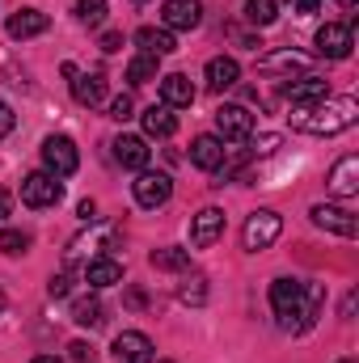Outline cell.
Instances as JSON below:
<instances>
[{
	"mask_svg": "<svg viewBox=\"0 0 359 363\" xmlns=\"http://www.w3.org/2000/svg\"><path fill=\"white\" fill-rule=\"evenodd\" d=\"M270 308L283 321V330H309L321 308V291L304 287L300 279H275L270 283Z\"/></svg>",
	"mask_w": 359,
	"mask_h": 363,
	"instance_id": "1",
	"label": "cell"
},
{
	"mask_svg": "<svg viewBox=\"0 0 359 363\" xmlns=\"http://www.w3.org/2000/svg\"><path fill=\"white\" fill-rule=\"evenodd\" d=\"M359 118V101L355 97H321L313 106H296L292 127L304 135H338L347 127H355Z\"/></svg>",
	"mask_w": 359,
	"mask_h": 363,
	"instance_id": "2",
	"label": "cell"
},
{
	"mask_svg": "<svg viewBox=\"0 0 359 363\" xmlns=\"http://www.w3.org/2000/svg\"><path fill=\"white\" fill-rule=\"evenodd\" d=\"M279 233H283V220H279V211H270V207H263V211H254L250 220H245V228H241V241H245V250H270L275 241H279Z\"/></svg>",
	"mask_w": 359,
	"mask_h": 363,
	"instance_id": "3",
	"label": "cell"
},
{
	"mask_svg": "<svg viewBox=\"0 0 359 363\" xmlns=\"http://www.w3.org/2000/svg\"><path fill=\"white\" fill-rule=\"evenodd\" d=\"M43 165H47L51 178H72L77 165H81V152H77V144L68 135H51L43 144Z\"/></svg>",
	"mask_w": 359,
	"mask_h": 363,
	"instance_id": "4",
	"label": "cell"
},
{
	"mask_svg": "<svg viewBox=\"0 0 359 363\" xmlns=\"http://www.w3.org/2000/svg\"><path fill=\"white\" fill-rule=\"evenodd\" d=\"M60 199H64V182L51 178L47 169L21 178V203H26V207H55Z\"/></svg>",
	"mask_w": 359,
	"mask_h": 363,
	"instance_id": "5",
	"label": "cell"
},
{
	"mask_svg": "<svg viewBox=\"0 0 359 363\" xmlns=\"http://www.w3.org/2000/svg\"><path fill=\"white\" fill-rule=\"evenodd\" d=\"M131 190H136V203L153 211V207H165V203H170V194H174V182H170V174L140 169V178L131 182Z\"/></svg>",
	"mask_w": 359,
	"mask_h": 363,
	"instance_id": "6",
	"label": "cell"
},
{
	"mask_svg": "<svg viewBox=\"0 0 359 363\" xmlns=\"http://www.w3.org/2000/svg\"><path fill=\"white\" fill-rule=\"evenodd\" d=\"M317 55H326V60H347L351 55V47H355V38H351V26H343V21H326L321 30H317Z\"/></svg>",
	"mask_w": 359,
	"mask_h": 363,
	"instance_id": "7",
	"label": "cell"
},
{
	"mask_svg": "<svg viewBox=\"0 0 359 363\" xmlns=\"http://www.w3.org/2000/svg\"><path fill=\"white\" fill-rule=\"evenodd\" d=\"M216 127H220V140L241 144V140L254 135V114H250L245 106H220V110H216Z\"/></svg>",
	"mask_w": 359,
	"mask_h": 363,
	"instance_id": "8",
	"label": "cell"
},
{
	"mask_svg": "<svg viewBox=\"0 0 359 363\" xmlns=\"http://www.w3.org/2000/svg\"><path fill=\"white\" fill-rule=\"evenodd\" d=\"M220 237H224V211H220V207H203V211L190 220V245H194V250H211Z\"/></svg>",
	"mask_w": 359,
	"mask_h": 363,
	"instance_id": "9",
	"label": "cell"
},
{
	"mask_svg": "<svg viewBox=\"0 0 359 363\" xmlns=\"http://www.w3.org/2000/svg\"><path fill=\"white\" fill-rule=\"evenodd\" d=\"M309 216H313V224H317V228H326V233H338V237H355V233H359L355 211H347V207H334V203H317Z\"/></svg>",
	"mask_w": 359,
	"mask_h": 363,
	"instance_id": "10",
	"label": "cell"
},
{
	"mask_svg": "<svg viewBox=\"0 0 359 363\" xmlns=\"http://www.w3.org/2000/svg\"><path fill=\"white\" fill-rule=\"evenodd\" d=\"M64 77L72 81V97L81 106H101L106 101V77L101 72H77V64H64Z\"/></svg>",
	"mask_w": 359,
	"mask_h": 363,
	"instance_id": "11",
	"label": "cell"
},
{
	"mask_svg": "<svg viewBox=\"0 0 359 363\" xmlns=\"http://www.w3.org/2000/svg\"><path fill=\"white\" fill-rule=\"evenodd\" d=\"M224 157H228V148H224L220 135H194V144H190V165L194 169L216 174V169H224Z\"/></svg>",
	"mask_w": 359,
	"mask_h": 363,
	"instance_id": "12",
	"label": "cell"
},
{
	"mask_svg": "<svg viewBox=\"0 0 359 363\" xmlns=\"http://www.w3.org/2000/svg\"><path fill=\"white\" fill-rule=\"evenodd\" d=\"M114 359L118 363H157V355H153V338L140 334V330H123V334L114 338Z\"/></svg>",
	"mask_w": 359,
	"mask_h": 363,
	"instance_id": "13",
	"label": "cell"
},
{
	"mask_svg": "<svg viewBox=\"0 0 359 363\" xmlns=\"http://www.w3.org/2000/svg\"><path fill=\"white\" fill-rule=\"evenodd\" d=\"M326 186H330V194H338V199H351V194H359V157H355V152H347V157L330 169Z\"/></svg>",
	"mask_w": 359,
	"mask_h": 363,
	"instance_id": "14",
	"label": "cell"
},
{
	"mask_svg": "<svg viewBox=\"0 0 359 363\" xmlns=\"http://www.w3.org/2000/svg\"><path fill=\"white\" fill-rule=\"evenodd\" d=\"M283 97H287L292 106H313V101L330 97V85H326L321 77L304 72V77H296V81H287V85H283Z\"/></svg>",
	"mask_w": 359,
	"mask_h": 363,
	"instance_id": "15",
	"label": "cell"
},
{
	"mask_svg": "<svg viewBox=\"0 0 359 363\" xmlns=\"http://www.w3.org/2000/svg\"><path fill=\"white\" fill-rule=\"evenodd\" d=\"M47 26H51V17H47L43 9H17V13L9 17V38L26 43V38H38V34H47Z\"/></svg>",
	"mask_w": 359,
	"mask_h": 363,
	"instance_id": "16",
	"label": "cell"
},
{
	"mask_svg": "<svg viewBox=\"0 0 359 363\" xmlns=\"http://www.w3.org/2000/svg\"><path fill=\"white\" fill-rule=\"evenodd\" d=\"M110 148H114V161H118L123 169H136V174L148 169V140H144V135H118Z\"/></svg>",
	"mask_w": 359,
	"mask_h": 363,
	"instance_id": "17",
	"label": "cell"
},
{
	"mask_svg": "<svg viewBox=\"0 0 359 363\" xmlns=\"http://www.w3.org/2000/svg\"><path fill=\"white\" fill-rule=\"evenodd\" d=\"M161 21H165V30H194L203 21V4L199 0H165Z\"/></svg>",
	"mask_w": 359,
	"mask_h": 363,
	"instance_id": "18",
	"label": "cell"
},
{
	"mask_svg": "<svg viewBox=\"0 0 359 363\" xmlns=\"http://www.w3.org/2000/svg\"><path fill=\"white\" fill-rule=\"evenodd\" d=\"M136 43L144 47V55H170V51H178V38H174V30H157V26H144V30H136Z\"/></svg>",
	"mask_w": 359,
	"mask_h": 363,
	"instance_id": "19",
	"label": "cell"
},
{
	"mask_svg": "<svg viewBox=\"0 0 359 363\" xmlns=\"http://www.w3.org/2000/svg\"><path fill=\"white\" fill-rule=\"evenodd\" d=\"M190 101H194V85H190V77H182V72L161 77V106L178 110V106H190Z\"/></svg>",
	"mask_w": 359,
	"mask_h": 363,
	"instance_id": "20",
	"label": "cell"
},
{
	"mask_svg": "<svg viewBox=\"0 0 359 363\" xmlns=\"http://www.w3.org/2000/svg\"><path fill=\"white\" fill-rule=\"evenodd\" d=\"M140 123H144V135H153V140H170L178 131V118L170 114V106H148L140 114Z\"/></svg>",
	"mask_w": 359,
	"mask_h": 363,
	"instance_id": "21",
	"label": "cell"
},
{
	"mask_svg": "<svg viewBox=\"0 0 359 363\" xmlns=\"http://www.w3.org/2000/svg\"><path fill=\"white\" fill-rule=\"evenodd\" d=\"M237 77H241V68H237V60L233 55H216V60H207V85L216 93L233 89L237 85Z\"/></svg>",
	"mask_w": 359,
	"mask_h": 363,
	"instance_id": "22",
	"label": "cell"
},
{
	"mask_svg": "<svg viewBox=\"0 0 359 363\" xmlns=\"http://www.w3.org/2000/svg\"><path fill=\"white\" fill-rule=\"evenodd\" d=\"M85 283H89V287H114V283H123V262H114V258H93L89 267H85Z\"/></svg>",
	"mask_w": 359,
	"mask_h": 363,
	"instance_id": "23",
	"label": "cell"
},
{
	"mask_svg": "<svg viewBox=\"0 0 359 363\" xmlns=\"http://www.w3.org/2000/svg\"><path fill=\"white\" fill-rule=\"evenodd\" d=\"M148 262H153L157 271H190V254H186V250H153Z\"/></svg>",
	"mask_w": 359,
	"mask_h": 363,
	"instance_id": "24",
	"label": "cell"
},
{
	"mask_svg": "<svg viewBox=\"0 0 359 363\" xmlns=\"http://www.w3.org/2000/svg\"><path fill=\"white\" fill-rule=\"evenodd\" d=\"M127 81L131 85H148V81H157V55H136L131 64H127Z\"/></svg>",
	"mask_w": 359,
	"mask_h": 363,
	"instance_id": "25",
	"label": "cell"
},
{
	"mask_svg": "<svg viewBox=\"0 0 359 363\" xmlns=\"http://www.w3.org/2000/svg\"><path fill=\"white\" fill-rule=\"evenodd\" d=\"M72 321H77V325H101V300H97V296H81V300H77V304H72Z\"/></svg>",
	"mask_w": 359,
	"mask_h": 363,
	"instance_id": "26",
	"label": "cell"
},
{
	"mask_svg": "<svg viewBox=\"0 0 359 363\" xmlns=\"http://www.w3.org/2000/svg\"><path fill=\"white\" fill-rule=\"evenodd\" d=\"M72 13H77V21H81V26H101V21H106V13H110V4H106V0H77V9H72Z\"/></svg>",
	"mask_w": 359,
	"mask_h": 363,
	"instance_id": "27",
	"label": "cell"
},
{
	"mask_svg": "<svg viewBox=\"0 0 359 363\" xmlns=\"http://www.w3.org/2000/svg\"><path fill=\"white\" fill-rule=\"evenodd\" d=\"M245 17L254 26H270L279 17V0H245Z\"/></svg>",
	"mask_w": 359,
	"mask_h": 363,
	"instance_id": "28",
	"label": "cell"
},
{
	"mask_svg": "<svg viewBox=\"0 0 359 363\" xmlns=\"http://www.w3.org/2000/svg\"><path fill=\"white\" fill-rule=\"evenodd\" d=\"M263 72H283V68H304V55H296V51H275V55H267L263 64H258Z\"/></svg>",
	"mask_w": 359,
	"mask_h": 363,
	"instance_id": "29",
	"label": "cell"
},
{
	"mask_svg": "<svg viewBox=\"0 0 359 363\" xmlns=\"http://www.w3.org/2000/svg\"><path fill=\"white\" fill-rule=\"evenodd\" d=\"M178 300L182 304H203V300H207V279H203V274H190L178 287Z\"/></svg>",
	"mask_w": 359,
	"mask_h": 363,
	"instance_id": "30",
	"label": "cell"
},
{
	"mask_svg": "<svg viewBox=\"0 0 359 363\" xmlns=\"http://www.w3.org/2000/svg\"><path fill=\"white\" fill-rule=\"evenodd\" d=\"M26 245H30L26 233H17V228H4L0 233V254H26Z\"/></svg>",
	"mask_w": 359,
	"mask_h": 363,
	"instance_id": "31",
	"label": "cell"
},
{
	"mask_svg": "<svg viewBox=\"0 0 359 363\" xmlns=\"http://www.w3.org/2000/svg\"><path fill=\"white\" fill-rule=\"evenodd\" d=\"M110 118H118V123L136 118V101H131V93H118V97L110 101Z\"/></svg>",
	"mask_w": 359,
	"mask_h": 363,
	"instance_id": "32",
	"label": "cell"
},
{
	"mask_svg": "<svg viewBox=\"0 0 359 363\" xmlns=\"http://www.w3.org/2000/svg\"><path fill=\"white\" fill-rule=\"evenodd\" d=\"M101 51H106V55L123 51V34H118V30H106V34H101Z\"/></svg>",
	"mask_w": 359,
	"mask_h": 363,
	"instance_id": "33",
	"label": "cell"
},
{
	"mask_svg": "<svg viewBox=\"0 0 359 363\" xmlns=\"http://www.w3.org/2000/svg\"><path fill=\"white\" fill-rule=\"evenodd\" d=\"M47 291H51L55 300H64V296H68V274H51V283H47Z\"/></svg>",
	"mask_w": 359,
	"mask_h": 363,
	"instance_id": "34",
	"label": "cell"
},
{
	"mask_svg": "<svg viewBox=\"0 0 359 363\" xmlns=\"http://www.w3.org/2000/svg\"><path fill=\"white\" fill-rule=\"evenodd\" d=\"M68 355H72L77 363H93V347H89V342H72V347H68Z\"/></svg>",
	"mask_w": 359,
	"mask_h": 363,
	"instance_id": "35",
	"label": "cell"
},
{
	"mask_svg": "<svg viewBox=\"0 0 359 363\" xmlns=\"http://www.w3.org/2000/svg\"><path fill=\"white\" fill-rule=\"evenodd\" d=\"M275 148H279V135H258V140H254V152H258V157H267Z\"/></svg>",
	"mask_w": 359,
	"mask_h": 363,
	"instance_id": "36",
	"label": "cell"
},
{
	"mask_svg": "<svg viewBox=\"0 0 359 363\" xmlns=\"http://www.w3.org/2000/svg\"><path fill=\"white\" fill-rule=\"evenodd\" d=\"M13 123H17V118H13V110H9V106L0 101V140H4L9 131H13Z\"/></svg>",
	"mask_w": 359,
	"mask_h": 363,
	"instance_id": "37",
	"label": "cell"
},
{
	"mask_svg": "<svg viewBox=\"0 0 359 363\" xmlns=\"http://www.w3.org/2000/svg\"><path fill=\"white\" fill-rule=\"evenodd\" d=\"M321 9V0H296V13H317Z\"/></svg>",
	"mask_w": 359,
	"mask_h": 363,
	"instance_id": "38",
	"label": "cell"
},
{
	"mask_svg": "<svg viewBox=\"0 0 359 363\" xmlns=\"http://www.w3.org/2000/svg\"><path fill=\"white\" fill-rule=\"evenodd\" d=\"M9 207H13V199H9V190H0V220L9 216Z\"/></svg>",
	"mask_w": 359,
	"mask_h": 363,
	"instance_id": "39",
	"label": "cell"
},
{
	"mask_svg": "<svg viewBox=\"0 0 359 363\" xmlns=\"http://www.w3.org/2000/svg\"><path fill=\"white\" fill-rule=\"evenodd\" d=\"M338 4H343V9H347V13H351V17H355V9H359V0H338Z\"/></svg>",
	"mask_w": 359,
	"mask_h": 363,
	"instance_id": "40",
	"label": "cell"
},
{
	"mask_svg": "<svg viewBox=\"0 0 359 363\" xmlns=\"http://www.w3.org/2000/svg\"><path fill=\"white\" fill-rule=\"evenodd\" d=\"M34 363H64V359H55V355H38Z\"/></svg>",
	"mask_w": 359,
	"mask_h": 363,
	"instance_id": "41",
	"label": "cell"
},
{
	"mask_svg": "<svg viewBox=\"0 0 359 363\" xmlns=\"http://www.w3.org/2000/svg\"><path fill=\"white\" fill-rule=\"evenodd\" d=\"M0 313H4V291H0Z\"/></svg>",
	"mask_w": 359,
	"mask_h": 363,
	"instance_id": "42",
	"label": "cell"
},
{
	"mask_svg": "<svg viewBox=\"0 0 359 363\" xmlns=\"http://www.w3.org/2000/svg\"><path fill=\"white\" fill-rule=\"evenodd\" d=\"M338 363H351V359H338Z\"/></svg>",
	"mask_w": 359,
	"mask_h": 363,
	"instance_id": "43",
	"label": "cell"
},
{
	"mask_svg": "<svg viewBox=\"0 0 359 363\" xmlns=\"http://www.w3.org/2000/svg\"><path fill=\"white\" fill-rule=\"evenodd\" d=\"M136 4H144V0H136Z\"/></svg>",
	"mask_w": 359,
	"mask_h": 363,
	"instance_id": "44",
	"label": "cell"
},
{
	"mask_svg": "<svg viewBox=\"0 0 359 363\" xmlns=\"http://www.w3.org/2000/svg\"><path fill=\"white\" fill-rule=\"evenodd\" d=\"M161 363H170V359H161Z\"/></svg>",
	"mask_w": 359,
	"mask_h": 363,
	"instance_id": "45",
	"label": "cell"
}]
</instances>
